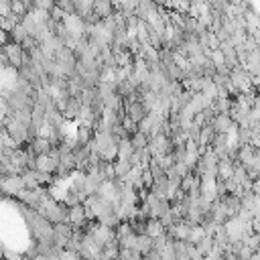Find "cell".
<instances>
[{"label":"cell","instance_id":"obj_1","mask_svg":"<svg viewBox=\"0 0 260 260\" xmlns=\"http://www.w3.org/2000/svg\"><path fill=\"white\" fill-rule=\"evenodd\" d=\"M7 134H9L11 140H15L17 144H21V142H25L29 138V128L25 124H21L15 116H11L7 120Z\"/></svg>","mask_w":260,"mask_h":260},{"label":"cell","instance_id":"obj_2","mask_svg":"<svg viewBox=\"0 0 260 260\" xmlns=\"http://www.w3.org/2000/svg\"><path fill=\"white\" fill-rule=\"evenodd\" d=\"M126 110V116L134 122V124H140L144 118H146V114H148V110H146V106L140 102V100H136V102H132L130 106H126L124 108Z\"/></svg>","mask_w":260,"mask_h":260},{"label":"cell","instance_id":"obj_3","mask_svg":"<svg viewBox=\"0 0 260 260\" xmlns=\"http://www.w3.org/2000/svg\"><path fill=\"white\" fill-rule=\"evenodd\" d=\"M5 57H7V61L11 65H15V67L21 69V65H23V47L17 45V43L5 45Z\"/></svg>","mask_w":260,"mask_h":260},{"label":"cell","instance_id":"obj_4","mask_svg":"<svg viewBox=\"0 0 260 260\" xmlns=\"http://www.w3.org/2000/svg\"><path fill=\"white\" fill-rule=\"evenodd\" d=\"M212 128L216 134H228L234 128V120L230 118V114H218L212 122Z\"/></svg>","mask_w":260,"mask_h":260},{"label":"cell","instance_id":"obj_5","mask_svg":"<svg viewBox=\"0 0 260 260\" xmlns=\"http://www.w3.org/2000/svg\"><path fill=\"white\" fill-rule=\"evenodd\" d=\"M83 220H85V210H83V205H75V207L69 210V226H71V228L81 226Z\"/></svg>","mask_w":260,"mask_h":260},{"label":"cell","instance_id":"obj_6","mask_svg":"<svg viewBox=\"0 0 260 260\" xmlns=\"http://www.w3.org/2000/svg\"><path fill=\"white\" fill-rule=\"evenodd\" d=\"M136 250H138L140 256H146L148 252H152V250H154V248H152V238H148L146 234H144V236H138V240H136Z\"/></svg>","mask_w":260,"mask_h":260},{"label":"cell","instance_id":"obj_7","mask_svg":"<svg viewBox=\"0 0 260 260\" xmlns=\"http://www.w3.org/2000/svg\"><path fill=\"white\" fill-rule=\"evenodd\" d=\"M165 234V228L161 226V222L159 220H148L146 222V236L148 238H159V236H163Z\"/></svg>","mask_w":260,"mask_h":260},{"label":"cell","instance_id":"obj_8","mask_svg":"<svg viewBox=\"0 0 260 260\" xmlns=\"http://www.w3.org/2000/svg\"><path fill=\"white\" fill-rule=\"evenodd\" d=\"M210 59H212V63H214L216 67L226 65V57H224V53H222V51H214V53L210 55Z\"/></svg>","mask_w":260,"mask_h":260},{"label":"cell","instance_id":"obj_9","mask_svg":"<svg viewBox=\"0 0 260 260\" xmlns=\"http://www.w3.org/2000/svg\"><path fill=\"white\" fill-rule=\"evenodd\" d=\"M7 41H9V33L5 29H0V45H5Z\"/></svg>","mask_w":260,"mask_h":260}]
</instances>
